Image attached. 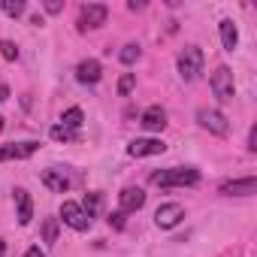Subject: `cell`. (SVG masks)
<instances>
[{"instance_id": "obj_12", "label": "cell", "mask_w": 257, "mask_h": 257, "mask_svg": "<svg viewBox=\"0 0 257 257\" xmlns=\"http://www.w3.org/2000/svg\"><path fill=\"white\" fill-rule=\"evenodd\" d=\"M118 206H121L124 215L140 212V209L146 206V191H143V188H124V191L118 194Z\"/></svg>"}, {"instance_id": "obj_14", "label": "cell", "mask_w": 257, "mask_h": 257, "mask_svg": "<svg viewBox=\"0 0 257 257\" xmlns=\"http://www.w3.org/2000/svg\"><path fill=\"white\" fill-rule=\"evenodd\" d=\"M140 124L146 127V131H152V134L164 131V127H167V112H164V106H149V109L143 112Z\"/></svg>"}, {"instance_id": "obj_19", "label": "cell", "mask_w": 257, "mask_h": 257, "mask_svg": "<svg viewBox=\"0 0 257 257\" xmlns=\"http://www.w3.org/2000/svg\"><path fill=\"white\" fill-rule=\"evenodd\" d=\"M118 58H121V64H127V67H134V64H137V61L143 58V49H140L137 43H127V46L121 49V55H118Z\"/></svg>"}, {"instance_id": "obj_26", "label": "cell", "mask_w": 257, "mask_h": 257, "mask_svg": "<svg viewBox=\"0 0 257 257\" xmlns=\"http://www.w3.org/2000/svg\"><path fill=\"white\" fill-rule=\"evenodd\" d=\"M61 10H64V4H58V0H49V4H46V13L49 16H58Z\"/></svg>"}, {"instance_id": "obj_9", "label": "cell", "mask_w": 257, "mask_h": 257, "mask_svg": "<svg viewBox=\"0 0 257 257\" xmlns=\"http://www.w3.org/2000/svg\"><path fill=\"white\" fill-rule=\"evenodd\" d=\"M40 179H43V185H46L52 194H67V191H70V176H67L61 167H49V170H43Z\"/></svg>"}, {"instance_id": "obj_21", "label": "cell", "mask_w": 257, "mask_h": 257, "mask_svg": "<svg viewBox=\"0 0 257 257\" xmlns=\"http://www.w3.org/2000/svg\"><path fill=\"white\" fill-rule=\"evenodd\" d=\"M79 206H82V209L88 212V218H94V215L100 212V206H103V197H100L97 191H94V194H85V200H82Z\"/></svg>"}, {"instance_id": "obj_11", "label": "cell", "mask_w": 257, "mask_h": 257, "mask_svg": "<svg viewBox=\"0 0 257 257\" xmlns=\"http://www.w3.org/2000/svg\"><path fill=\"white\" fill-rule=\"evenodd\" d=\"M257 191V179L254 176H245V179H230L221 185V194L224 197H251Z\"/></svg>"}, {"instance_id": "obj_30", "label": "cell", "mask_w": 257, "mask_h": 257, "mask_svg": "<svg viewBox=\"0 0 257 257\" xmlns=\"http://www.w3.org/2000/svg\"><path fill=\"white\" fill-rule=\"evenodd\" d=\"M7 254V239H0V257Z\"/></svg>"}, {"instance_id": "obj_18", "label": "cell", "mask_w": 257, "mask_h": 257, "mask_svg": "<svg viewBox=\"0 0 257 257\" xmlns=\"http://www.w3.org/2000/svg\"><path fill=\"white\" fill-rule=\"evenodd\" d=\"M49 137L55 143H73V140H79V131H70V127H64V124H55L49 131Z\"/></svg>"}, {"instance_id": "obj_25", "label": "cell", "mask_w": 257, "mask_h": 257, "mask_svg": "<svg viewBox=\"0 0 257 257\" xmlns=\"http://www.w3.org/2000/svg\"><path fill=\"white\" fill-rule=\"evenodd\" d=\"M109 224H112L115 230H124V212H121V209L112 212V215H109Z\"/></svg>"}, {"instance_id": "obj_5", "label": "cell", "mask_w": 257, "mask_h": 257, "mask_svg": "<svg viewBox=\"0 0 257 257\" xmlns=\"http://www.w3.org/2000/svg\"><path fill=\"white\" fill-rule=\"evenodd\" d=\"M106 16H109V7H103V4H85L79 10V31L85 34V31H94V28L106 25Z\"/></svg>"}, {"instance_id": "obj_2", "label": "cell", "mask_w": 257, "mask_h": 257, "mask_svg": "<svg viewBox=\"0 0 257 257\" xmlns=\"http://www.w3.org/2000/svg\"><path fill=\"white\" fill-rule=\"evenodd\" d=\"M179 76H182V82H197L200 79V73H203V64H206V55H203V49L200 46H185L182 52H179Z\"/></svg>"}, {"instance_id": "obj_17", "label": "cell", "mask_w": 257, "mask_h": 257, "mask_svg": "<svg viewBox=\"0 0 257 257\" xmlns=\"http://www.w3.org/2000/svg\"><path fill=\"white\" fill-rule=\"evenodd\" d=\"M82 121H85V115H82V109H79V106H70V109L61 115V124H64V127H70V131H79Z\"/></svg>"}, {"instance_id": "obj_8", "label": "cell", "mask_w": 257, "mask_h": 257, "mask_svg": "<svg viewBox=\"0 0 257 257\" xmlns=\"http://www.w3.org/2000/svg\"><path fill=\"white\" fill-rule=\"evenodd\" d=\"M37 149H40V143H34V140H28V143H7V146H0V164L4 161H25Z\"/></svg>"}, {"instance_id": "obj_4", "label": "cell", "mask_w": 257, "mask_h": 257, "mask_svg": "<svg viewBox=\"0 0 257 257\" xmlns=\"http://www.w3.org/2000/svg\"><path fill=\"white\" fill-rule=\"evenodd\" d=\"M197 124L203 131H209L212 137H227L230 134V121H227V115L221 109H209V106L197 109Z\"/></svg>"}, {"instance_id": "obj_24", "label": "cell", "mask_w": 257, "mask_h": 257, "mask_svg": "<svg viewBox=\"0 0 257 257\" xmlns=\"http://www.w3.org/2000/svg\"><path fill=\"white\" fill-rule=\"evenodd\" d=\"M0 58L16 61V58H19V46H16L13 40H0Z\"/></svg>"}, {"instance_id": "obj_16", "label": "cell", "mask_w": 257, "mask_h": 257, "mask_svg": "<svg viewBox=\"0 0 257 257\" xmlns=\"http://www.w3.org/2000/svg\"><path fill=\"white\" fill-rule=\"evenodd\" d=\"M218 31H221V46H224L227 52H233V49L239 46V31H236V25H233L230 19H224V22L218 25Z\"/></svg>"}, {"instance_id": "obj_27", "label": "cell", "mask_w": 257, "mask_h": 257, "mask_svg": "<svg viewBox=\"0 0 257 257\" xmlns=\"http://www.w3.org/2000/svg\"><path fill=\"white\" fill-rule=\"evenodd\" d=\"M248 152L251 155L257 152V127H251V134H248Z\"/></svg>"}, {"instance_id": "obj_23", "label": "cell", "mask_w": 257, "mask_h": 257, "mask_svg": "<svg viewBox=\"0 0 257 257\" xmlns=\"http://www.w3.org/2000/svg\"><path fill=\"white\" fill-rule=\"evenodd\" d=\"M134 85H137V76H134V73H124V76L118 79V94L127 97V94L134 91Z\"/></svg>"}, {"instance_id": "obj_3", "label": "cell", "mask_w": 257, "mask_h": 257, "mask_svg": "<svg viewBox=\"0 0 257 257\" xmlns=\"http://www.w3.org/2000/svg\"><path fill=\"white\" fill-rule=\"evenodd\" d=\"M209 85H212V94L218 103H230L236 97V82H233L230 67H215V73L209 76Z\"/></svg>"}, {"instance_id": "obj_13", "label": "cell", "mask_w": 257, "mask_h": 257, "mask_svg": "<svg viewBox=\"0 0 257 257\" xmlns=\"http://www.w3.org/2000/svg\"><path fill=\"white\" fill-rule=\"evenodd\" d=\"M76 79H79L82 85H97V82L103 79V67H100V61H97V58H85V61L76 67Z\"/></svg>"}, {"instance_id": "obj_20", "label": "cell", "mask_w": 257, "mask_h": 257, "mask_svg": "<svg viewBox=\"0 0 257 257\" xmlns=\"http://www.w3.org/2000/svg\"><path fill=\"white\" fill-rule=\"evenodd\" d=\"M0 10H4V16H10V19H19V16H25L28 4H25V0H4Z\"/></svg>"}, {"instance_id": "obj_31", "label": "cell", "mask_w": 257, "mask_h": 257, "mask_svg": "<svg viewBox=\"0 0 257 257\" xmlns=\"http://www.w3.org/2000/svg\"><path fill=\"white\" fill-rule=\"evenodd\" d=\"M4 121H7V118H0V131H4Z\"/></svg>"}, {"instance_id": "obj_28", "label": "cell", "mask_w": 257, "mask_h": 257, "mask_svg": "<svg viewBox=\"0 0 257 257\" xmlns=\"http://www.w3.org/2000/svg\"><path fill=\"white\" fill-rule=\"evenodd\" d=\"M25 257H46V251H43V248H40V245H31V248H28V254H25Z\"/></svg>"}, {"instance_id": "obj_22", "label": "cell", "mask_w": 257, "mask_h": 257, "mask_svg": "<svg viewBox=\"0 0 257 257\" xmlns=\"http://www.w3.org/2000/svg\"><path fill=\"white\" fill-rule=\"evenodd\" d=\"M43 242L46 245H55L58 242V218H46L43 221Z\"/></svg>"}, {"instance_id": "obj_10", "label": "cell", "mask_w": 257, "mask_h": 257, "mask_svg": "<svg viewBox=\"0 0 257 257\" xmlns=\"http://www.w3.org/2000/svg\"><path fill=\"white\" fill-rule=\"evenodd\" d=\"M164 152H167V146L161 140H152V137L134 140L131 146H127V155H131V158H152V155H164Z\"/></svg>"}, {"instance_id": "obj_29", "label": "cell", "mask_w": 257, "mask_h": 257, "mask_svg": "<svg viewBox=\"0 0 257 257\" xmlns=\"http://www.w3.org/2000/svg\"><path fill=\"white\" fill-rule=\"evenodd\" d=\"M7 97H10V88H7V85H0V103H4Z\"/></svg>"}, {"instance_id": "obj_1", "label": "cell", "mask_w": 257, "mask_h": 257, "mask_svg": "<svg viewBox=\"0 0 257 257\" xmlns=\"http://www.w3.org/2000/svg\"><path fill=\"white\" fill-rule=\"evenodd\" d=\"M197 182H200V170H194V167H170V170L152 173L155 188H191Z\"/></svg>"}, {"instance_id": "obj_6", "label": "cell", "mask_w": 257, "mask_h": 257, "mask_svg": "<svg viewBox=\"0 0 257 257\" xmlns=\"http://www.w3.org/2000/svg\"><path fill=\"white\" fill-rule=\"evenodd\" d=\"M61 221H64L67 227H73V230H79V233H82V230H88V227H91V221H94V218H88V212H85L79 203L67 200V203L61 206Z\"/></svg>"}, {"instance_id": "obj_7", "label": "cell", "mask_w": 257, "mask_h": 257, "mask_svg": "<svg viewBox=\"0 0 257 257\" xmlns=\"http://www.w3.org/2000/svg\"><path fill=\"white\" fill-rule=\"evenodd\" d=\"M182 218H185V206H182V203H164V206H158V212H155V224H158L161 230H173Z\"/></svg>"}, {"instance_id": "obj_15", "label": "cell", "mask_w": 257, "mask_h": 257, "mask_svg": "<svg viewBox=\"0 0 257 257\" xmlns=\"http://www.w3.org/2000/svg\"><path fill=\"white\" fill-rule=\"evenodd\" d=\"M16 206H19V224L28 227L31 218H34V200H31V194L25 188H16Z\"/></svg>"}]
</instances>
